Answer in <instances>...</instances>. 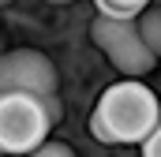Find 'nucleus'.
Segmentation results:
<instances>
[{"mask_svg": "<svg viewBox=\"0 0 161 157\" xmlns=\"http://www.w3.org/2000/svg\"><path fill=\"white\" fill-rule=\"evenodd\" d=\"M97 4V11L101 15H124V19H135L146 4H154V0H94Z\"/></svg>", "mask_w": 161, "mask_h": 157, "instance_id": "6", "label": "nucleus"}, {"mask_svg": "<svg viewBox=\"0 0 161 157\" xmlns=\"http://www.w3.org/2000/svg\"><path fill=\"white\" fill-rule=\"evenodd\" d=\"M8 4H11V0H0V8H8Z\"/></svg>", "mask_w": 161, "mask_h": 157, "instance_id": "10", "label": "nucleus"}, {"mask_svg": "<svg viewBox=\"0 0 161 157\" xmlns=\"http://www.w3.org/2000/svg\"><path fill=\"white\" fill-rule=\"evenodd\" d=\"M135 30H139V38L150 52H161V8L158 4H146L135 15Z\"/></svg>", "mask_w": 161, "mask_h": 157, "instance_id": "5", "label": "nucleus"}, {"mask_svg": "<svg viewBox=\"0 0 161 157\" xmlns=\"http://www.w3.org/2000/svg\"><path fill=\"white\" fill-rule=\"evenodd\" d=\"M49 4H71V0H49Z\"/></svg>", "mask_w": 161, "mask_h": 157, "instance_id": "9", "label": "nucleus"}, {"mask_svg": "<svg viewBox=\"0 0 161 157\" xmlns=\"http://www.w3.org/2000/svg\"><path fill=\"white\" fill-rule=\"evenodd\" d=\"M158 138H161V123L150 131V135H142L135 146H142V157H158Z\"/></svg>", "mask_w": 161, "mask_h": 157, "instance_id": "8", "label": "nucleus"}, {"mask_svg": "<svg viewBox=\"0 0 161 157\" xmlns=\"http://www.w3.org/2000/svg\"><path fill=\"white\" fill-rule=\"evenodd\" d=\"M56 68L38 49H11L0 56V94L23 90V94H56Z\"/></svg>", "mask_w": 161, "mask_h": 157, "instance_id": "4", "label": "nucleus"}, {"mask_svg": "<svg viewBox=\"0 0 161 157\" xmlns=\"http://www.w3.org/2000/svg\"><path fill=\"white\" fill-rule=\"evenodd\" d=\"M26 157H75V150L68 146V142H56V138H45V142H38L34 150Z\"/></svg>", "mask_w": 161, "mask_h": 157, "instance_id": "7", "label": "nucleus"}, {"mask_svg": "<svg viewBox=\"0 0 161 157\" xmlns=\"http://www.w3.org/2000/svg\"><path fill=\"white\" fill-rule=\"evenodd\" d=\"M49 127L53 120L38 94H23V90L0 94V154L26 157L38 142L49 138Z\"/></svg>", "mask_w": 161, "mask_h": 157, "instance_id": "2", "label": "nucleus"}, {"mask_svg": "<svg viewBox=\"0 0 161 157\" xmlns=\"http://www.w3.org/2000/svg\"><path fill=\"white\" fill-rule=\"evenodd\" d=\"M90 38L94 45L109 56V64L120 71L124 78H142L154 71L158 64V52H150L139 30H135V19H124V15H101L90 23Z\"/></svg>", "mask_w": 161, "mask_h": 157, "instance_id": "3", "label": "nucleus"}, {"mask_svg": "<svg viewBox=\"0 0 161 157\" xmlns=\"http://www.w3.org/2000/svg\"><path fill=\"white\" fill-rule=\"evenodd\" d=\"M158 123L161 116L154 90L139 78H124V82H113L101 90V97L90 112V135L109 146H135Z\"/></svg>", "mask_w": 161, "mask_h": 157, "instance_id": "1", "label": "nucleus"}]
</instances>
